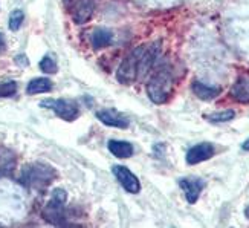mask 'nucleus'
<instances>
[{
	"label": "nucleus",
	"mask_w": 249,
	"mask_h": 228,
	"mask_svg": "<svg viewBox=\"0 0 249 228\" xmlns=\"http://www.w3.org/2000/svg\"><path fill=\"white\" fill-rule=\"evenodd\" d=\"M57 178L55 169L45 164V162H34V164L25 166L20 175V182L29 189L43 190Z\"/></svg>",
	"instance_id": "f257e3e1"
},
{
	"label": "nucleus",
	"mask_w": 249,
	"mask_h": 228,
	"mask_svg": "<svg viewBox=\"0 0 249 228\" xmlns=\"http://www.w3.org/2000/svg\"><path fill=\"white\" fill-rule=\"evenodd\" d=\"M173 92V75L165 66L159 68L147 83L148 98L156 104H164Z\"/></svg>",
	"instance_id": "f03ea898"
},
{
	"label": "nucleus",
	"mask_w": 249,
	"mask_h": 228,
	"mask_svg": "<svg viewBox=\"0 0 249 228\" xmlns=\"http://www.w3.org/2000/svg\"><path fill=\"white\" fill-rule=\"evenodd\" d=\"M145 46H138L135 48L128 56L121 61L120 68L116 71V80L123 84H132L139 78V63L141 57H142Z\"/></svg>",
	"instance_id": "7ed1b4c3"
},
{
	"label": "nucleus",
	"mask_w": 249,
	"mask_h": 228,
	"mask_svg": "<svg viewBox=\"0 0 249 228\" xmlns=\"http://www.w3.org/2000/svg\"><path fill=\"white\" fill-rule=\"evenodd\" d=\"M66 201L68 194L63 189H55L51 194V199L46 204L45 210H43V216L45 219L53 225H64V209H66Z\"/></svg>",
	"instance_id": "20e7f679"
},
{
	"label": "nucleus",
	"mask_w": 249,
	"mask_h": 228,
	"mask_svg": "<svg viewBox=\"0 0 249 228\" xmlns=\"http://www.w3.org/2000/svg\"><path fill=\"white\" fill-rule=\"evenodd\" d=\"M41 107H46V109H51L55 112L57 116H60L64 121H75L80 116V109L78 104L73 100H45L40 103Z\"/></svg>",
	"instance_id": "39448f33"
},
{
	"label": "nucleus",
	"mask_w": 249,
	"mask_h": 228,
	"mask_svg": "<svg viewBox=\"0 0 249 228\" xmlns=\"http://www.w3.org/2000/svg\"><path fill=\"white\" fill-rule=\"evenodd\" d=\"M112 171H113L115 178L118 179V182H120L121 186L124 187L125 191L132 193V194H138L141 191L139 179L125 166H113Z\"/></svg>",
	"instance_id": "423d86ee"
},
{
	"label": "nucleus",
	"mask_w": 249,
	"mask_h": 228,
	"mask_svg": "<svg viewBox=\"0 0 249 228\" xmlns=\"http://www.w3.org/2000/svg\"><path fill=\"white\" fill-rule=\"evenodd\" d=\"M179 186L182 187L185 198L190 204H196L200 198V193L205 189V181L196 176H188V178H180Z\"/></svg>",
	"instance_id": "0eeeda50"
},
{
	"label": "nucleus",
	"mask_w": 249,
	"mask_h": 228,
	"mask_svg": "<svg viewBox=\"0 0 249 228\" xmlns=\"http://www.w3.org/2000/svg\"><path fill=\"white\" fill-rule=\"evenodd\" d=\"M69 8L75 23L83 25L86 21H89V19L93 16L95 0H75Z\"/></svg>",
	"instance_id": "6e6552de"
},
{
	"label": "nucleus",
	"mask_w": 249,
	"mask_h": 228,
	"mask_svg": "<svg viewBox=\"0 0 249 228\" xmlns=\"http://www.w3.org/2000/svg\"><path fill=\"white\" fill-rule=\"evenodd\" d=\"M214 146L211 143H200L193 146L188 152H187V162L190 166L199 164V162L208 161L210 158H213L214 155Z\"/></svg>",
	"instance_id": "1a4fd4ad"
},
{
	"label": "nucleus",
	"mask_w": 249,
	"mask_h": 228,
	"mask_svg": "<svg viewBox=\"0 0 249 228\" xmlns=\"http://www.w3.org/2000/svg\"><path fill=\"white\" fill-rule=\"evenodd\" d=\"M96 118H98L101 123H104L106 126H110V127H118V129L128 127V119L115 109L98 111L96 112Z\"/></svg>",
	"instance_id": "9d476101"
},
{
	"label": "nucleus",
	"mask_w": 249,
	"mask_h": 228,
	"mask_svg": "<svg viewBox=\"0 0 249 228\" xmlns=\"http://www.w3.org/2000/svg\"><path fill=\"white\" fill-rule=\"evenodd\" d=\"M191 89L194 92V95L197 96V98L203 100V101H211L214 98H217L222 92V88L219 86H211V84H205V83H200V81H194Z\"/></svg>",
	"instance_id": "9b49d317"
},
{
	"label": "nucleus",
	"mask_w": 249,
	"mask_h": 228,
	"mask_svg": "<svg viewBox=\"0 0 249 228\" xmlns=\"http://www.w3.org/2000/svg\"><path fill=\"white\" fill-rule=\"evenodd\" d=\"M231 96L239 103H249V75H243L231 88Z\"/></svg>",
	"instance_id": "f8f14e48"
},
{
	"label": "nucleus",
	"mask_w": 249,
	"mask_h": 228,
	"mask_svg": "<svg viewBox=\"0 0 249 228\" xmlns=\"http://www.w3.org/2000/svg\"><path fill=\"white\" fill-rule=\"evenodd\" d=\"M112 41H113L112 31L106 28H96L90 36V43L93 49H103L106 46H109Z\"/></svg>",
	"instance_id": "ddd939ff"
},
{
	"label": "nucleus",
	"mask_w": 249,
	"mask_h": 228,
	"mask_svg": "<svg viewBox=\"0 0 249 228\" xmlns=\"http://www.w3.org/2000/svg\"><path fill=\"white\" fill-rule=\"evenodd\" d=\"M110 153L115 155L116 158H130L133 155V146L128 141H121V139H110L109 144Z\"/></svg>",
	"instance_id": "4468645a"
},
{
	"label": "nucleus",
	"mask_w": 249,
	"mask_h": 228,
	"mask_svg": "<svg viewBox=\"0 0 249 228\" xmlns=\"http://www.w3.org/2000/svg\"><path fill=\"white\" fill-rule=\"evenodd\" d=\"M52 91V81L45 77H38L31 80L26 86L28 95H37V94H46Z\"/></svg>",
	"instance_id": "2eb2a0df"
},
{
	"label": "nucleus",
	"mask_w": 249,
	"mask_h": 228,
	"mask_svg": "<svg viewBox=\"0 0 249 228\" xmlns=\"http://www.w3.org/2000/svg\"><path fill=\"white\" fill-rule=\"evenodd\" d=\"M234 116H235V112L232 109H226L222 112H214L210 115H205V118H207L210 123H217V124L219 123H228Z\"/></svg>",
	"instance_id": "dca6fc26"
},
{
	"label": "nucleus",
	"mask_w": 249,
	"mask_h": 228,
	"mask_svg": "<svg viewBox=\"0 0 249 228\" xmlns=\"http://www.w3.org/2000/svg\"><path fill=\"white\" fill-rule=\"evenodd\" d=\"M14 158L9 155V152L3 147H0V173H5L13 170Z\"/></svg>",
	"instance_id": "f3484780"
},
{
	"label": "nucleus",
	"mask_w": 249,
	"mask_h": 228,
	"mask_svg": "<svg viewBox=\"0 0 249 228\" xmlns=\"http://www.w3.org/2000/svg\"><path fill=\"white\" fill-rule=\"evenodd\" d=\"M23 20H25L23 11H21V9H14L13 13H11L9 21H8L9 29H11V31H18L20 26H21V23H23Z\"/></svg>",
	"instance_id": "a211bd4d"
},
{
	"label": "nucleus",
	"mask_w": 249,
	"mask_h": 228,
	"mask_svg": "<svg viewBox=\"0 0 249 228\" xmlns=\"http://www.w3.org/2000/svg\"><path fill=\"white\" fill-rule=\"evenodd\" d=\"M17 92V83L13 80L2 81L0 83V98H8V96H13Z\"/></svg>",
	"instance_id": "6ab92c4d"
},
{
	"label": "nucleus",
	"mask_w": 249,
	"mask_h": 228,
	"mask_svg": "<svg viewBox=\"0 0 249 228\" xmlns=\"http://www.w3.org/2000/svg\"><path fill=\"white\" fill-rule=\"evenodd\" d=\"M40 69L45 72V74H55L58 71L57 63L53 61L49 56H45L40 61Z\"/></svg>",
	"instance_id": "aec40b11"
},
{
	"label": "nucleus",
	"mask_w": 249,
	"mask_h": 228,
	"mask_svg": "<svg viewBox=\"0 0 249 228\" xmlns=\"http://www.w3.org/2000/svg\"><path fill=\"white\" fill-rule=\"evenodd\" d=\"M16 63L17 64H20V66H28V58H26V56H23V54H21V56H17L16 57Z\"/></svg>",
	"instance_id": "412c9836"
},
{
	"label": "nucleus",
	"mask_w": 249,
	"mask_h": 228,
	"mask_svg": "<svg viewBox=\"0 0 249 228\" xmlns=\"http://www.w3.org/2000/svg\"><path fill=\"white\" fill-rule=\"evenodd\" d=\"M5 49H6V38L2 32H0V54L5 52Z\"/></svg>",
	"instance_id": "4be33fe9"
},
{
	"label": "nucleus",
	"mask_w": 249,
	"mask_h": 228,
	"mask_svg": "<svg viewBox=\"0 0 249 228\" xmlns=\"http://www.w3.org/2000/svg\"><path fill=\"white\" fill-rule=\"evenodd\" d=\"M242 149H243V150H246V152H249V138H248V139L245 141V143L242 144Z\"/></svg>",
	"instance_id": "5701e85b"
},
{
	"label": "nucleus",
	"mask_w": 249,
	"mask_h": 228,
	"mask_svg": "<svg viewBox=\"0 0 249 228\" xmlns=\"http://www.w3.org/2000/svg\"><path fill=\"white\" fill-rule=\"evenodd\" d=\"M73 2H75V0H64V3H66V6H68V8H69Z\"/></svg>",
	"instance_id": "b1692460"
},
{
	"label": "nucleus",
	"mask_w": 249,
	"mask_h": 228,
	"mask_svg": "<svg viewBox=\"0 0 249 228\" xmlns=\"http://www.w3.org/2000/svg\"><path fill=\"white\" fill-rule=\"evenodd\" d=\"M245 216H246V218L249 219V205H248V207H246V210H245Z\"/></svg>",
	"instance_id": "393cba45"
}]
</instances>
